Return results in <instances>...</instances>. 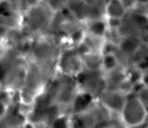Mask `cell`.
Returning a JSON list of instances; mask_svg holds the SVG:
<instances>
[{
  "mask_svg": "<svg viewBox=\"0 0 148 128\" xmlns=\"http://www.w3.org/2000/svg\"><path fill=\"white\" fill-rule=\"evenodd\" d=\"M61 49L60 44L49 35H40L32 40L27 58L55 75L56 63Z\"/></svg>",
  "mask_w": 148,
  "mask_h": 128,
  "instance_id": "6da1fadb",
  "label": "cell"
},
{
  "mask_svg": "<svg viewBox=\"0 0 148 128\" xmlns=\"http://www.w3.org/2000/svg\"><path fill=\"white\" fill-rule=\"evenodd\" d=\"M52 14L42 1L28 7L23 14V30L30 39L45 35Z\"/></svg>",
  "mask_w": 148,
  "mask_h": 128,
  "instance_id": "7a4b0ae2",
  "label": "cell"
},
{
  "mask_svg": "<svg viewBox=\"0 0 148 128\" xmlns=\"http://www.w3.org/2000/svg\"><path fill=\"white\" fill-rule=\"evenodd\" d=\"M54 76L28 59L24 83L21 90L28 92L36 98L44 91L47 84Z\"/></svg>",
  "mask_w": 148,
  "mask_h": 128,
  "instance_id": "3957f363",
  "label": "cell"
},
{
  "mask_svg": "<svg viewBox=\"0 0 148 128\" xmlns=\"http://www.w3.org/2000/svg\"><path fill=\"white\" fill-rule=\"evenodd\" d=\"M120 114L128 128L137 127L147 123L148 108L143 105L134 92L126 96Z\"/></svg>",
  "mask_w": 148,
  "mask_h": 128,
  "instance_id": "277c9868",
  "label": "cell"
},
{
  "mask_svg": "<svg viewBox=\"0 0 148 128\" xmlns=\"http://www.w3.org/2000/svg\"><path fill=\"white\" fill-rule=\"evenodd\" d=\"M75 78L78 90L85 92L95 99L105 88L104 73L102 70L83 69Z\"/></svg>",
  "mask_w": 148,
  "mask_h": 128,
  "instance_id": "5b68a950",
  "label": "cell"
},
{
  "mask_svg": "<svg viewBox=\"0 0 148 128\" xmlns=\"http://www.w3.org/2000/svg\"><path fill=\"white\" fill-rule=\"evenodd\" d=\"M83 69L82 57L76 47L69 45L62 47L56 63L57 72L75 77Z\"/></svg>",
  "mask_w": 148,
  "mask_h": 128,
  "instance_id": "8992f818",
  "label": "cell"
},
{
  "mask_svg": "<svg viewBox=\"0 0 148 128\" xmlns=\"http://www.w3.org/2000/svg\"><path fill=\"white\" fill-rule=\"evenodd\" d=\"M121 37L135 36L138 37L144 33H148V14L128 11L117 29Z\"/></svg>",
  "mask_w": 148,
  "mask_h": 128,
  "instance_id": "52a82bcc",
  "label": "cell"
},
{
  "mask_svg": "<svg viewBox=\"0 0 148 128\" xmlns=\"http://www.w3.org/2000/svg\"><path fill=\"white\" fill-rule=\"evenodd\" d=\"M126 94L116 90L105 88L96 97V101L110 113H121Z\"/></svg>",
  "mask_w": 148,
  "mask_h": 128,
  "instance_id": "ba28073f",
  "label": "cell"
},
{
  "mask_svg": "<svg viewBox=\"0 0 148 128\" xmlns=\"http://www.w3.org/2000/svg\"><path fill=\"white\" fill-rule=\"evenodd\" d=\"M96 99L85 92L78 90L68 107L69 115H76L85 112L93 105Z\"/></svg>",
  "mask_w": 148,
  "mask_h": 128,
  "instance_id": "9c48e42d",
  "label": "cell"
},
{
  "mask_svg": "<svg viewBox=\"0 0 148 128\" xmlns=\"http://www.w3.org/2000/svg\"><path fill=\"white\" fill-rule=\"evenodd\" d=\"M105 88L119 90L121 86L128 79L127 70L119 66L104 73Z\"/></svg>",
  "mask_w": 148,
  "mask_h": 128,
  "instance_id": "30bf717a",
  "label": "cell"
},
{
  "mask_svg": "<svg viewBox=\"0 0 148 128\" xmlns=\"http://www.w3.org/2000/svg\"><path fill=\"white\" fill-rule=\"evenodd\" d=\"M127 12L121 0H106L104 8L105 18L122 19Z\"/></svg>",
  "mask_w": 148,
  "mask_h": 128,
  "instance_id": "8fae6325",
  "label": "cell"
},
{
  "mask_svg": "<svg viewBox=\"0 0 148 128\" xmlns=\"http://www.w3.org/2000/svg\"><path fill=\"white\" fill-rule=\"evenodd\" d=\"M142 44H144L141 42L138 37L130 36L122 38L117 46V48L124 54L132 58V56L142 46Z\"/></svg>",
  "mask_w": 148,
  "mask_h": 128,
  "instance_id": "7c38bea8",
  "label": "cell"
},
{
  "mask_svg": "<svg viewBox=\"0 0 148 128\" xmlns=\"http://www.w3.org/2000/svg\"><path fill=\"white\" fill-rule=\"evenodd\" d=\"M91 52L98 53L103 54V51L106 43L105 37L87 34L85 31V35L82 40Z\"/></svg>",
  "mask_w": 148,
  "mask_h": 128,
  "instance_id": "4fadbf2b",
  "label": "cell"
},
{
  "mask_svg": "<svg viewBox=\"0 0 148 128\" xmlns=\"http://www.w3.org/2000/svg\"><path fill=\"white\" fill-rule=\"evenodd\" d=\"M83 68L88 70H102L103 54L89 52L81 56Z\"/></svg>",
  "mask_w": 148,
  "mask_h": 128,
  "instance_id": "5bb4252c",
  "label": "cell"
},
{
  "mask_svg": "<svg viewBox=\"0 0 148 128\" xmlns=\"http://www.w3.org/2000/svg\"><path fill=\"white\" fill-rule=\"evenodd\" d=\"M84 27L87 34L101 37H105L108 29L105 18L90 21L84 24Z\"/></svg>",
  "mask_w": 148,
  "mask_h": 128,
  "instance_id": "9a60e30c",
  "label": "cell"
},
{
  "mask_svg": "<svg viewBox=\"0 0 148 128\" xmlns=\"http://www.w3.org/2000/svg\"><path fill=\"white\" fill-rule=\"evenodd\" d=\"M119 66V65L113 53H107V54L103 55L102 71L103 73L108 72Z\"/></svg>",
  "mask_w": 148,
  "mask_h": 128,
  "instance_id": "2e32d148",
  "label": "cell"
},
{
  "mask_svg": "<svg viewBox=\"0 0 148 128\" xmlns=\"http://www.w3.org/2000/svg\"><path fill=\"white\" fill-rule=\"evenodd\" d=\"M49 128H71L70 115L63 114L58 116L49 125Z\"/></svg>",
  "mask_w": 148,
  "mask_h": 128,
  "instance_id": "e0dca14e",
  "label": "cell"
},
{
  "mask_svg": "<svg viewBox=\"0 0 148 128\" xmlns=\"http://www.w3.org/2000/svg\"><path fill=\"white\" fill-rule=\"evenodd\" d=\"M148 60V44H142L132 56L134 66L141 62Z\"/></svg>",
  "mask_w": 148,
  "mask_h": 128,
  "instance_id": "ac0fdd59",
  "label": "cell"
},
{
  "mask_svg": "<svg viewBox=\"0 0 148 128\" xmlns=\"http://www.w3.org/2000/svg\"><path fill=\"white\" fill-rule=\"evenodd\" d=\"M108 123L110 128H128L124 123L119 113L109 112Z\"/></svg>",
  "mask_w": 148,
  "mask_h": 128,
  "instance_id": "d6986e66",
  "label": "cell"
},
{
  "mask_svg": "<svg viewBox=\"0 0 148 128\" xmlns=\"http://www.w3.org/2000/svg\"><path fill=\"white\" fill-rule=\"evenodd\" d=\"M9 104L10 103H7L3 102V101H0V119L3 117Z\"/></svg>",
  "mask_w": 148,
  "mask_h": 128,
  "instance_id": "ffe728a7",
  "label": "cell"
},
{
  "mask_svg": "<svg viewBox=\"0 0 148 128\" xmlns=\"http://www.w3.org/2000/svg\"><path fill=\"white\" fill-rule=\"evenodd\" d=\"M35 128H49V126L46 124H38V125H34Z\"/></svg>",
  "mask_w": 148,
  "mask_h": 128,
  "instance_id": "44dd1931",
  "label": "cell"
}]
</instances>
